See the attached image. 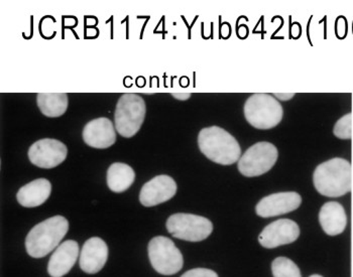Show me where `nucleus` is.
I'll list each match as a JSON object with an SVG mask.
<instances>
[{"mask_svg": "<svg viewBox=\"0 0 353 277\" xmlns=\"http://www.w3.org/2000/svg\"><path fill=\"white\" fill-rule=\"evenodd\" d=\"M319 222L327 235L336 236L345 230L347 216L341 204L328 202L320 210Z\"/></svg>", "mask_w": 353, "mask_h": 277, "instance_id": "dca6fc26", "label": "nucleus"}, {"mask_svg": "<svg viewBox=\"0 0 353 277\" xmlns=\"http://www.w3.org/2000/svg\"><path fill=\"white\" fill-rule=\"evenodd\" d=\"M37 103L45 116L60 117L68 109V95L66 93H39Z\"/></svg>", "mask_w": 353, "mask_h": 277, "instance_id": "6ab92c4d", "label": "nucleus"}, {"mask_svg": "<svg viewBox=\"0 0 353 277\" xmlns=\"http://www.w3.org/2000/svg\"><path fill=\"white\" fill-rule=\"evenodd\" d=\"M274 277H301V272L297 264L287 257H278L272 264Z\"/></svg>", "mask_w": 353, "mask_h": 277, "instance_id": "aec40b11", "label": "nucleus"}, {"mask_svg": "<svg viewBox=\"0 0 353 277\" xmlns=\"http://www.w3.org/2000/svg\"><path fill=\"white\" fill-rule=\"evenodd\" d=\"M181 277H218L216 272L207 268H195L185 272Z\"/></svg>", "mask_w": 353, "mask_h": 277, "instance_id": "4be33fe9", "label": "nucleus"}, {"mask_svg": "<svg viewBox=\"0 0 353 277\" xmlns=\"http://www.w3.org/2000/svg\"><path fill=\"white\" fill-rule=\"evenodd\" d=\"M68 148L57 139L46 138L36 141L28 150V159L41 169H53L67 158Z\"/></svg>", "mask_w": 353, "mask_h": 277, "instance_id": "1a4fd4ad", "label": "nucleus"}, {"mask_svg": "<svg viewBox=\"0 0 353 277\" xmlns=\"http://www.w3.org/2000/svg\"><path fill=\"white\" fill-rule=\"evenodd\" d=\"M117 130L106 117L91 120L83 130V141L93 148H108L117 141Z\"/></svg>", "mask_w": 353, "mask_h": 277, "instance_id": "ddd939ff", "label": "nucleus"}, {"mask_svg": "<svg viewBox=\"0 0 353 277\" xmlns=\"http://www.w3.org/2000/svg\"><path fill=\"white\" fill-rule=\"evenodd\" d=\"M310 277H323V276H319V274H314V276H311Z\"/></svg>", "mask_w": 353, "mask_h": 277, "instance_id": "393cba45", "label": "nucleus"}, {"mask_svg": "<svg viewBox=\"0 0 353 277\" xmlns=\"http://www.w3.org/2000/svg\"><path fill=\"white\" fill-rule=\"evenodd\" d=\"M147 107L143 98L137 94H123L115 109V130L125 138L134 136L145 121Z\"/></svg>", "mask_w": 353, "mask_h": 277, "instance_id": "39448f33", "label": "nucleus"}, {"mask_svg": "<svg viewBox=\"0 0 353 277\" xmlns=\"http://www.w3.org/2000/svg\"><path fill=\"white\" fill-rule=\"evenodd\" d=\"M108 259V246L99 237L87 240L80 253V268L88 274L99 272Z\"/></svg>", "mask_w": 353, "mask_h": 277, "instance_id": "4468645a", "label": "nucleus"}, {"mask_svg": "<svg viewBox=\"0 0 353 277\" xmlns=\"http://www.w3.org/2000/svg\"><path fill=\"white\" fill-rule=\"evenodd\" d=\"M314 187L328 198H339L352 189V163L345 158H334L318 165L313 174Z\"/></svg>", "mask_w": 353, "mask_h": 277, "instance_id": "f257e3e1", "label": "nucleus"}, {"mask_svg": "<svg viewBox=\"0 0 353 277\" xmlns=\"http://www.w3.org/2000/svg\"><path fill=\"white\" fill-rule=\"evenodd\" d=\"M79 256V245L74 240H67L58 246L48 264L52 277H63L69 274Z\"/></svg>", "mask_w": 353, "mask_h": 277, "instance_id": "2eb2a0df", "label": "nucleus"}, {"mask_svg": "<svg viewBox=\"0 0 353 277\" xmlns=\"http://www.w3.org/2000/svg\"><path fill=\"white\" fill-rule=\"evenodd\" d=\"M136 180V172L130 165L123 163H115L109 167L108 185L114 193H123L130 189Z\"/></svg>", "mask_w": 353, "mask_h": 277, "instance_id": "a211bd4d", "label": "nucleus"}, {"mask_svg": "<svg viewBox=\"0 0 353 277\" xmlns=\"http://www.w3.org/2000/svg\"><path fill=\"white\" fill-rule=\"evenodd\" d=\"M300 236L299 225L289 219H281L268 225L259 236L265 248H276L293 243Z\"/></svg>", "mask_w": 353, "mask_h": 277, "instance_id": "9d476101", "label": "nucleus"}, {"mask_svg": "<svg viewBox=\"0 0 353 277\" xmlns=\"http://www.w3.org/2000/svg\"><path fill=\"white\" fill-rule=\"evenodd\" d=\"M245 119L258 130H271L282 121L284 110L280 102L269 94H254L246 100Z\"/></svg>", "mask_w": 353, "mask_h": 277, "instance_id": "20e7f679", "label": "nucleus"}, {"mask_svg": "<svg viewBox=\"0 0 353 277\" xmlns=\"http://www.w3.org/2000/svg\"><path fill=\"white\" fill-rule=\"evenodd\" d=\"M69 230V222L63 216H54L34 227L26 238V249L34 258H43L60 245Z\"/></svg>", "mask_w": 353, "mask_h": 277, "instance_id": "7ed1b4c3", "label": "nucleus"}, {"mask_svg": "<svg viewBox=\"0 0 353 277\" xmlns=\"http://www.w3.org/2000/svg\"><path fill=\"white\" fill-rule=\"evenodd\" d=\"M167 229L172 236L178 239L200 242L210 236L213 224L210 220L202 216L178 213L170 216L167 221Z\"/></svg>", "mask_w": 353, "mask_h": 277, "instance_id": "0eeeda50", "label": "nucleus"}, {"mask_svg": "<svg viewBox=\"0 0 353 277\" xmlns=\"http://www.w3.org/2000/svg\"><path fill=\"white\" fill-rule=\"evenodd\" d=\"M333 134L339 139H352L353 136V114L348 113L336 122Z\"/></svg>", "mask_w": 353, "mask_h": 277, "instance_id": "412c9836", "label": "nucleus"}, {"mask_svg": "<svg viewBox=\"0 0 353 277\" xmlns=\"http://www.w3.org/2000/svg\"><path fill=\"white\" fill-rule=\"evenodd\" d=\"M302 198L296 192L272 194L261 198L256 207V214L261 218L276 217L297 210Z\"/></svg>", "mask_w": 353, "mask_h": 277, "instance_id": "9b49d317", "label": "nucleus"}, {"mask_svg": "<svg viewBox=\"0 0 353 277\" xmlns=\"http://www.w3.org/2000/svg\"><path fill=\"white\" fill-rule=\"evenodd\" d=\"M176 184L171 176H157L141 187L139 201L145 207H154L171 200L176 193Z\"/></svg>", "mask_w": 353, "mask_h": 277, "instance_id": "f8f14e48", "label": "nucleus"}, {"mask_svg": "<svg viewBox=\"0 0 353 277\" xmlns=\"http://www.w3.org/2000/svg\"><path fill=\"white\" fill-rule=\"evenodd\" d=\"M276 146L267 141L250 146L239 161V171L248 178L259 176L271 171L278 161Z\"/></svg>", "mask_w": 353, "mask_h": 277, "instance_id": "6e6552de", "label": "nucleus"}, {"mask_svg": "<svg viewBox=\"0 0 353 277\" xmlns=\"http://www.w3.org/2000/svg\"><path fill=\"white\" fill-rule=\"evenodd\" d=\"M52 193V185L46 178H39L23 185L17 192V202L26 208H36L49 198Z\"/></svg>", "mask_w": 353, "mask_h": 277, "instance_id": "f3484780", "label": "nucleus"}, {"mask_svg": "<svg viewBox=\"0 0 353 277\" xmlns=\"http://www.w3.org/2000/svg\"><path fill=\"white\" fill-rule=\"evenodd\" d=\"M172 95L175 99L181 100V101H186L191 97V94L189 93H174Z\"/></svg>", "mask_w": 353, "mask_h": 277, "instance_id": "b1692460", "label": "nucleus"}, {"mask_svg": "<svg viewBox=\"0 0 353 277\" xmlns=\"http://www.w3.org/2000/svg\"><path fill=\"white\" fill-rule=\"evenodd\" d=\"M198 145L207 158L218 165H233L241 158V148L236 139L218 126L203 128L198 135Z\"/></svg>", "mask_w": 353, "mask_h": 277, "instance_id": "f03ea898", "label": "nucleus"}, {"mask_svg": "<svg viewBox=\"0 0 353 277\" xmlns=\"http://www.w3.org/2000/svg\"><path fill=\"white\" fill-rule=\"evenodd\" d=\"M352 97H353V95H352ZM352 106H353V100H352ZM352 114H353V112H352Z\"/></svg>", "mask_w": 353, "mask_h": 277, "instance_id": "a878e982", "label": "nucleus"}, {"mask_svg": "<svg viewBox=\"0 0 353 277\" xmlns=\"http://www.w3.org/2000/svg\"><path fill=\"white\" fill-rule=\"evenodd\" d=\"M149 257L154 269L163 276H174L184 265L182 253L170 238L165 236L150 240Z\"/></svg>", "mask_w": 353, "mask_h": 277, "instance_id": "423d86ee", "label": "nucleus"}, {"mask_svg": "<svg viewBox=\"0 0 353 277\" xmlns=\"http://www.w3.org/2000/svg\"><path fill=\"white\" fill-rule=\"evenodd\" d=\"M295 96V93H274V97L282 101H289Z\"/></svg>", "mask_w": 353, "mask_h": 277, "instance_id": "5701e85b", "label": "nucleus"}]
</instances>
